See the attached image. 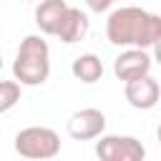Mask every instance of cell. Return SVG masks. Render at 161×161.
Returning a JSON list of instances; mask_svg holds the SVG:
<instances>
[{"label":"cell","instance_id":"7c38bea8","mask_svg":"<svg viewBox=\"0 0 161 161\" xmlns=\"http://www.w3.org/2000/svg\"><path fill=\"white\" fill-rule=\"evenodd\" d=\"M113 3H116V0H86L88 10H93V13H106Z\"/></svg>","mask_w":161,"mask_h":161},{"label":"cell","instance_id":"8fae6325","mask_svg":"<svg viewBox=\"0 0 161 161\" xmlns=\"http://www.w3.org/2000/svg\"><path fill=\"white\" fill-rule=\"evenodd\" d=\"M20 101V83L18 80H0V113H8Z\"/></svg>","mask_w":161,"mask_h":161},{"label":"cell","instance_id":"52a82bcc","mask_svg":"<svg viewBox=\"0 0 161 161\" xmlns=\"http://www.w3.org/2000/svg\"><path fill=\"white\" fill-rule=\"evenodd\" d=\"M123 93H126V101L138 108V111H151L156 103H158V96H161V86L158 80L146 73V75H138L133 80H126L123 86Z\"/></svg>","mask_w":161,"mask_h":161},{"label":"cell","instance_id":"8992f818","mask_svg":"<svg viewBox=\"0 0 161 161\" xmlns=\"http://www.w3.org/2000/svg\"><path fill=\"white\" fill-rule=\"evenodd\" d=\"M151 65H153V58L146 48H126L121 55H116L113 60V73L118 80H133L138 75H146L151 73Z\"/></svg>","mask_w":161,"mask_h":161},{"label":"cell","instance_id":"4fadbf2b","mask_svg":"<svg viewBox=\"0 0 161 161\" xmlns=\"http://www.w3.org/2000/svg\"><path fill=\"white\" fill-rule=\"evenodd\" d=\"M0 68H3V55H0Z\"/></svg>","mask_w":161,"mask_h":161},{"label":"cell","instance_id":"ba28073f","mask_svg":"<svg viewBox=\"0 0 161 161\" xmlns=\"http://www.w3.org/2000/svg\"><path fill=\"white\" fill-rule=\"evenodd\" d=\"M88 28H91V20H88V15L80 10V8H73V5H68L65 8V13L60 15V20H58V28H55V38L60 40V43H78V40H83L86 35H88Z\"/></svg>","mask_w":161,"mask_h":161},{"label":"cell","instance_id":"277c9868","mask_svg":"<svg viewBox=\"0 0 161 161\" xmlns=\"http://www.w3.org/2000/svg\"><path fill=\"white\" fill-rule=\"evenodd\" d=\"M101 141L96 143V156L101 161H143L146 148L136 136H118V133H108V136H98Z\"/></svg>","mask_w":161,"mask_h":161},{"label":"cell","instance_id":"3957f363","mask_svg":"<svg viewBox=\"0 0 161 161\" xmlns=\"http://www.w3.org/2000/svg\"><path fill=\"white\" fill-rule=\"evenodd\" d=\"M15 151L23 158H55L60 153V136L48 126H28L18 131Z\"/></svg>","mask_w":161,"mask_h":161},{"label":"cell","instance_id":"7a4b0ae2","mask_svg":"<svg viewBox=\"0 0 161 161\" xmlns=\"http://www.w3.org/2000/svg\"><path fill=\"white\" fill-rule=\"evenodd\" d=\"M13 75L20 86H43L50 75V48L40 35H25L13 60Z\"/></svg>","mask_w":161,"mask_h":161},{"label":"cell","instance_id":"30bf717a","mask_svg":"<svg viewBox=\"0 0 161 161\" xmlns=\"http://www.w3.org/2000/svg\"><path fill=\"white\" fill-rule=\"evenodd\" d=\"M70 73L75 80L80 83H98L101 75H103V60L96 55V53H83L73 60L70 65Z\"/></svg>","mask_w":161,"mask_h":161},{"label":"cell","instance_id":"9c48e42d","mask_svg":"<svg viewBox=\"0 0 161 161\" xmlns=\"http://www.w3.org/2000/svg\"><path fill=\"white\" fill-rule=\"evenodd\" d=\"M65 8H68L65 0H40L38 8H35V25L40 28V33L53 35L55 28H58L60 15L65 13Z\"/></svg>","mask_w":161,"mask_h":161},{"label":"cell","instance_id":"6da1fadb","mask_svg":"<svg viewBox=\"0 0 161 161\" xmlns=\"http://www.w3.org/2000/svg\"><path fill=\"white\" fill-rule=\"evenodd\" d=\"M106 38L118 48H153L161 40V15L136 5L116 8L106 20Z\"/></svg>","mask_w":161,"mask_h":161},{"label":"cell","instance_id":"5b68a950","mask_svg":"<svg viewBox=\"0 0 161 161\" xmlns=\"http://www.w3.org/2000/svg\"><path fill=\"white\" fill-rule=\"evenodd\" d=\"M68 136L75 141H91L98 138L106 131V113L98 108H80L68 118Z\"/></svg>","mask_w":161,"mask_h":161}]
</instances>
